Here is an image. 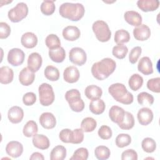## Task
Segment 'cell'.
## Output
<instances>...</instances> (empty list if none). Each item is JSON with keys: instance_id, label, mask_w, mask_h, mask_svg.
Segmentation results:
<instances>
[{"instance_id": "obj_21", "label": "cell", "mask_w": 160, "mask_h": 160, "mask_svg": "<svg viewBox=\"0 0 160 160\" xmlns=\"http://www.w3.org/2000/svg\"><path fill=\"white\" fill-rule=\"evenodd\" d=\"M21 42L24 48L31 49L37 45L38 38L34 33L31 32H27L23 34L21 36Z\"/></svg>"}, {"instance_id": "obj_33", "label": "cell", "mask_w": 160, "mask_h": 160, "mask_svg": "<svg viewBox=\"0 0 160 160\" xmlns=\"http://www.w3.org/2000/svg\"><path fill=\"white\" fill-rule=\"evenodd\" d=\"M143 84V78L139 74H132L128 81V84L131 90L134 91L140 89Z\"/></svg>"}, {"instance_id": "obj_9", "label": "cell", "mask_w": 160, "mask_h": 160, "mask_svg": "<svg viewBox=\"0 0 160 160\" xmlns=\"http://www.w3.org/2000/svg\"><path fill=\"white\" fill-rule=\"evenodd\" d=\"M25 54L22 50L19 48H12L8 52V61L13 66L21 65L24 60Z\"/></svg>"}, {"instance_id": "obj_7", "label": "cell", "mask_w": 160, "mask_h": 160, "mask_svg": "<svg viewBox=\"0 0 160 160\" xmlns=\"http://www.w3.org/2000/svg\"><path fill=\"white\" fill-rule=\"evenodd\" d=\"M28 14V8L26 3L19 2L11 9L8 13V18L12 22H18L25 18Z\"/></svg>"}, {"instance_id": "obj_42", "label": "cell", "mask_w": 160, "mask_h": 160, "mask_svg": "<svg viewBox=\"0 0 160 160\" xmlns=\"http://www.w3.org/2000/svg\"><path fill=\"white\" fill-rule=\"evenodd\" d=\"M141 146L144 151L148 153H151L156 150V143L152 138H146L142 140Z\"/></svg>"}, {"instance_id": "obj_43", "label": "cell", "mask_w": 160, "mask_h": 160, "mask_svg": "<svg viewBox=\"0 0 160 160\" xmlns=\"http://www.w3.org/2000/svg\"><path fill=\"white\" fill-rule=\"evenodd\" d=\"M89 152L86 148H80L77 149L73 153V155L70 158L71 160H86L88 158Z\"/></svg>"}, {"instance_id": "obj_11", "label": "cell", "mask_w": 160, "mask_h": 160, "mask_svg": "<svg viewBox=\"0 0 160 160\" xmlns=\"http://www.w3.org/2000/svg\"><path fill=\"white\" fill-rule=\"evenodd\" d=\"M137 118L140 124L147 126L150 124L153 119V112L149 108L144 107L139 110Z\"/></svg>"}, {"instance_id": "obj_30", "label": "cell", "mask_w": 160, "mask_h": 160, "mask_svg": "<svg viewBox=\"0 0 160 160\" xmlns=\"http://www.w3.org/2000/svg\"><path fill=\"white\" fill-rule=\"evenodd\" d=\"M66 156V149L61 145L55 146L50 153L51 160H63Z\"/></svg>"}, {"instance_id": "obj_29", "label": "cell", "mask_w": 160, "mask_h": 160, "mask_svg": "<svg viewBox=\"0 0 160 160\" xmlns=\"http://www.w3.org/2000/svg\"><path fill=\"white\" fill-rule=\"evenodd\" d=\"M134 122H135L133 115L129 112L125 111L123 120L118 124L121 129L124 130H129L134 127Z\"/></svg>"}, {"instance_id": "obj_23", "label": "cell", "mask_w": 160, "mask_h": 160, "mask_svg": "<svg viewBox=\"0 0 160 160\" xmlns=\"http://www.w3.org/2000/svg\"><path fill=\"white\" fill-rule=\"evenodd\" d=\"M125 111L118 106H112L109 111V116L111 120L117 124L120 123L124 119Z\"/></svg>"}, {"instance_id": "obj_45", "label": "cell", "mask_w": 160, "mask_h": 160, "mask_svg": "<svg viewBox=\"0 0 160 160\" xmlns=\"http://www.w3.org/2000/svg\"><path fill=\"white\" fill-rule=\"evenodd\" d=\"M160 78H152L148 80L147 82V88L151 91L156 93L160 92Z\"/></svg>"}, {"instance_id": "obj_22", "label": "cell", "mask_w": 160, "mask_h": 160, "mask_svg": "<svg viewBox=\"0 0 160 160\" xmlns=\"http://www.w3.org/2000/svg\"><path fill=\"white\" fill-rule=\"evenodd\" d=\"M125 21L131 26H139L142 23V17L140 14L134 11H128L124 14Z\"/></svg>"}, {"instance_id": "obj_35", "label": "cell", "mask_w": 160, "mask_h": 160, "mask_svg": "<svg viewBox=\"0 0 160 160\" xmlns=\"http://www.w3.org/2000/svg\"><path fill=\"white\" fill-rule=\"evenodd\" d=\"M46 46L49 49H55L61 47V41L58 36L54 34H49L45 39Z\"/></svg>"}, {"instance_id": "obj_5", "label": "cell", "mask_w": 160, "mask_h": 160, "mask_svg": "<svg viewBox=\"0 0 160 160\" xmlns=\"http://www.w3.org/2000/svg\"><path fill=\"white\" fill-rule=\"evenodd\" d=\"M92 31L97 39L104 42L108 41L111 37V32L108 24L102 20L95 21L92 26Z\"/></svg>"}, {"instance_id": "obj_6", "label": "cell", "mask_w": 160, "mask_h": 160, "mask_svg": "<svg viewBox=\"0 0 160 160\" xmlns=\"http://www.w3.org/2000/svg\"><path fill=\"white\" fill-rule=\"evenodd\" d=\"M39 102L43 106L51 105L54 101L55 95L52 86L48 83H42L38 88Z\"/></svg>"}, {"instance_id": "obj_19", "label": "cell", "mask_w": 160, "mask_h": 160, "mask_svg": "<svg viewBox=\"0 0 160 160\" xmlns=\"http://www.w3.org/2000/svg\"><path fill=\"white\" fill-rule=\"evenodd\" d=\"M138 69L144 75H149L153 73L152 63L149 57L144 56L141 58L138 64Z\"/></svg>"}, {"instance_id": "obj_3", "label": "cell", "mask_w": 160, "mask_h": 160, "mask_svg": "<svg viewBox=\"0 0 160 160\" xmlns=\"http://www.w3.org/2000/svg\"><path fill=\"white\" fill-rule=\"evenodd\" d=\"M109 93L118 102L124 104H130L133 102V95L121 83H114L108 88Z\"/></svg>"}, {"instance_id": "obj_46", "label": "cell", "mask_w": 160, "mask_h": 160, "mask_svg": "<svg viewBox=\"0 0 160 160\" xmlns=\"http://www.w3.org/2000/svg\"><path fill=\"white\" fill-rule=\"evenodd\" d=\"M98 134L101 139L105 140L110 139L112 135L111 129L106 125L101 126L98 130Z\"/></svg>"}, {"instance_id": "obj_2", "label": "cell", "mask_w": 160, "mask_h": 160, "mask_svg": "<svg viewBox=\"0 0 160 160\" xmlns=\"http://www.w3.org/2000/svg\"><path fill=\"white\" fill-rule=\"evenodd\" d=\"M59 12L64 18L72 21H78L84 16L85 9L81 3L64 2L60 6Z\"/></svg>"}, {"instance_id": "obj_25", "label": "cell", "mask_w": 160, "mask_h": 160, "mask_svg": "<svg viewBox=\"0 0 160 160\" xmlns=\"http://www.w3.org/2000/svg\"><path fill=\"white\" fill-rule=\"evenodd\" d=\"M14 72L11 68L8 66H2L0 68V82L3 84H8L13 80Z\"/></svg>"}, {"instance_id": "obj_17", "label": "cell", "mask_w": 160, "mask_h": 160, "mask_svg": "<svg viewBox=\"0 0 160 160\" xmlns=\"http://www.w3.org/2000/svg\"><path fill=\"white\" fill-rule=\"evenodd\" d=\"M8 117L10 122L13 124H18L24 118V111L19 106H12L8 111Z\"/></svg>"}, {"instance_id": "obj_36", "label": "cell", "mask_w": 160, "mask_h": 160, "mask_svg": "<svg viewBox=\"0 0 160 160\" xmlns=\"http://www.w3.org/2000/svg\"><path fill=\"white\" fill-rule=\"evenodd\" d=\"M44 76L49 81H56L59 78V71L58 69L53 66H48L44 69Z\"/></svg>"}, {"instance_id": "obj_1", "label": "cell", "mask_w": 160, "mask_h": 160, "mask_svg": "<svg viewBox=\"0 0 160 160\" xmlns=\"http://www.w3.org/2000/svg\"><path fill=\"white\" fill-rule=\"evenodd\" d=\"M116 67V63L112 59L106 58L92 64L91 73L96 79L104 80L114 71Z\"/></svg>"}, {"instance_id": "obj_44", "label": "cell", "mask_w": 160, "mask_h": 160, "mask_svg": "<svg viewBox=\"0 0 160 160\" xmlns=\"http://www.w3.org/2000/svg\"><path fill=\"white\" fill-rule=\"evenodd\" d=\"M84 138V131L82 130V129H75L72 131L70 143L80 144L83 141Z\"/></svg>"}, {"instance_id": "obj_32", "label": "cell", "mask_w": 160, "mask_h": 160, "mask_svg": "<svg viewBox=\"0 0 160 160\" xmlns=\"http://www.w3.org/2000/svg\"><path fill=\"white\" fill-rule=\"evenodd\" d=\"M97 126V122L96 121L91 118V117H87L82 119L81 123V128L84 132H89L93 131Z\"/></svg>"}, {"instance_id": "obj_20", "label": "cell", "mask_w": 160, "mask_h": 160, "mask_svg": "<svg viewBox=\"0 0 160 160\" xmlns=\"http://www.w3.org/2000/svg\"><path fill=\"white\" fill-rule=\"evenodd\" d=\"M138 7L144 12L154 11L159 6L158 0H139L137 1Z\"/></svg>"}, {"instance_id": "obj_18", "label": "cell", "mask_w": 160, "mask_h": 160, "mask_svg": "<svg viewBox=\"0 0 160 160\" xmlns=\"http://www.w3.org/2000/svg\"><path fill=\"white\" fill-rule=\"evenodd\" d=\"M80 30L74 26H68L62 30V36L67 41H76L80 37Z\"/></svg>"}, {"instance_id": "obj_24", "label": "cell", "mask_w": 160, "mask_h": 160, "mask_svg": "<svg viewBox=\"0 0 160 160\" xmlns=\"http://www.w3.org/2000/svg\"><path fill=\"white\" fill-rule=\"evenodd\" d=\"M32 144L34 147L42 150L48 149L50 146L48 138L43 134H35L32 138Z\"/></svg>"}, {"instance_id": "obj_14", "label": "cell", "mask_w": 160, "mask_h": 160, "mask_svg": "<svg viewBox=\"0 0 160 160\" xmlns=\"http://www.w3.org/2000/svg\"><path fill=\"white\" fill-rule=\"evenodd\" d=\"M133 35L136 40L144 41L149 38L151 30L146 24H141L133 29Z\"/></svg>"}, {"instance_id": "obj_15", "label": "cell", "mask_w": 160, "mask_h": 160, "mask_svg": "<svg viewBox=\"0 0 160 160\" xmlns=\"http://www.w3.org/2000/svg\"><path fill=\"white\" fill-rule=\"evenodd\" d=\"M42 59L38 52H32L28 59V68L32 72H37L41 67Z\"/></svg>"}, {"instance_id": "obj_27", "label": "cell", "mask_w": 160, "mask_h": 160, "mask_svg": "<svg viewBox=\"0 0 160 160\" xmlns=\"http://www.w3.org/2000/svg\"><path fill=\"white\" fill-rule=\"evenodd\" d=\"M49 56L50 59L57 63L63 62L66 58V52L62 47L55 49L49 50Z\"/></svg>"}, {"instance_id": "obj_49", "label": "cell", "mask_w": 160, "mask_h": 160, "mask_svg": "<svg viewBox=\"0 0 160 160\" xmlns=\"http://www.w3.org/2000/svg\"><path fill=\"white\" fill-rule=\"evenodd\" d=\"M72 131L69 129H62L59 134V138L60 140L65 143H70L71 139Z\"/></svg>"}, {"instance_id": "obj_37", "label": "cell", "mask_w": 160, "mask_h": 160, "mask_svg": "<svg viewBox=\"0 0 160 160\" xmlns=\"http://www.w3.org/2000/svg\"><path fill=\"white\" fill-rule=\"evenodd\" d=\"M94 154L98 159L106 160L109 158L111 151L109 149L105 146H99L96 148L94 150Z\"/></svg>"}, {"instance_id": "obj_39", "label": "cell", "mask_w": 160, "mask_h": 160, "mask_svg": "<svg viewBox=\"0 0 160 160\" xmlns=\"http://www.w3.org/2000/svg\"><path fill=\"white\" fill-rule=\"evenodd\" d=\"M56 7L54 1H44L41 5V11L46 16L52 14L55 11Z\"/></svg>"}, {"instance_id": "obj_52", "label": "cell", "mask_w": 160, "mask_h": 160, "mask_svg": "<svg viewBox=\"0 0 160 160\" xmlns=\"http://www.w3.org/2000/svg\"><path fill=\"white\" fill-rule=\"evenodd\" d=\"M29 159L31 160H36V159L44 160V156L41 153L38 152H33L31 154V156L29 158Z\"/></svg>"}, {"instance_id": "obj_50", "label": "cell", "mask_w": 160, "mask_h": 160, "mask_svg": "<svg viewBox=\"0 0 160 160\" xmlns=\"http://www.w3.org/2000/svg\"><path fill=\"white\" fill-rule=\"evenodd\" d=\"M122 160H137L138 154L136 151L132 149H127L122 152L121 154Z\"/></svg>"}, {"instance_id": "obj_41", "label": "cell", "mask_w": 160, "mask_h": 160, "mask_svg": "<svg viewBox=\"0 0 160 160\" xmlns=\"http://www.w3.org/2000/svg\"><path fill=\"white\" fill-rule=\"evenodd\" d=\"M128 52L127 46L123 44H118L113 47L112 50V55L118 59H124Z\"/></svg>"}, {"instance_id": "obj_34", "label": "cell", "mask_w": 160, "mask_h": 160, "mask_svg": "<svg viewBox=\"0 0 160 160\" xmlns=\"http://www.w3.org/2000/svg\"><path fill=\"white\" fill-rule=\"evenodd\" d=\"M130 40V34L128 31L124 29H119L116 31L114 34V41L118 44H122L129 42Z\"/></svg>"}, {"instance_id": "obj_31", "label": "cell", "mask_w": 160, "mask_h": 160, "mask_svg": "<svg viewBox=\"0 0 160 160\" xmlns=\"http://www.w3.org/2000/svg\"><path fill=\"white\" fill-rule=\"evenodd\" d=\"M38 131V128L36 122L32 120H30L26 122L24 125L22 132L23 134L28 138H31L34 136L35 134H37Z\"/></svg>"}, {"instance_id": "obj_28", "label": "cell", "mask_w": 160, "mask_h": 160, "mask_svg": "<svg viewBox=\"0 0 160 160\" xmlns=\"http://www.w3.org/2000/svg\"><path fill=\"white\" fill-rule=\"evenodd\" d=\"M89 110L94 114L99 115L102 114L106 108V105L103 100L101 99L91 100L89 104Z\"/></svg>"}, {"instance_id": "obj_26", "label": "cell", "mask_w": 160, "mask_h": 160, "mask_svg": "<svg viewBox=\"0 0 160 160\" xmlns=\"http://www.w3.org/2000/svg\"><path fill=\"white\" fill-rule=\"evenodd\" d=\"M85 96L89 99H99L102 94V89L96 85H90L86 87L84 91Z\"/></svg>"}, {"instance_id": "obj_47", "label": "cell", "mask_w": 160, "mask_h": 160, "mask_svg": "<svg viewBox=\"0 0 160 160\" xmlns=\"http://www.w3.org/2000/svg\"><path fill=\"white\" fill-rule=\"evenodd\" d=\"M142 52V49L140 46H136L133 48L129 53V60L131 64H135L139 58Z\"/></svg>"}, {"instance_id": "obj_38", "label": "cell", "mask_w": 160, "mask_h": 160, "mask_svg": "<svg viewBox=\"0 0 160 160\" xmlns=\"http://www.w3.org/2000/svg\"><path fill=\"white\" fill-rule=\"evenodd\" d=\"M138 102L140 105H149L151 106L154 103V97L146 92H141L139 94H138L137 96Z\"/></svg>"}, {"instance_id": "obj_12", "label": "cell", "mask_w": 160, "mask_h": 160, "mask_svg": "<svg viewBox=\"0 0 160 160\" xmlns=\"http://www.w3.org/2000/svg\"><path fill=\"white\" fill-rule=\"evenodd\" d=\"M80 76L78 69L74 66H71L67 67L63 72L64 80L68 83H74L79 80Z\"/></svg>"}, {"instance_id": "obj_51", "label": "cell", "mask_w": 160, "mask_h": 160, "mask_svg": "<svg viewBox=\"0 0 160 160\" xmlns=\"http://www.w3.org/2000/svg\"><path fill=\"white\" fill-rule=\"evenodd\" d=\"M11 33V28L4 22H0V38L1 39L7 38Z\"/></svg>"}, {"instance_id": "obj_8", "label": "cell", "mask_w": 160, "mask_h": 160, "mask_svg": "<svg viewBox=\"0 0 160 160\" xmlns=\"http://www.w3.org/2000/svg\"><path fill=\"white\" fill-rule=\"evenodd\" d=\"M70 61L75 65L82 66L87 60V55L84 50L79 47L72 48L69 53Z\"/></svg>"}, {"instance_id": "obj_13", "label": "cell", "mask_w": 160, "mask_h": 160, "mask_svg": "<svg viewBox=\"0 0 160 160\" xmlns=\"http://www.w3.org/2000/svg\"><path fill=\"white\" fill-rule=\"evenodd\" d=\"M39 122L42 127H43L44 129H51L56 126V120L52 113L46 112H43L40 116Z\"/></svg>"}, {"instance_id": "obj_48", "label": "cell", "mask_w": 160, "mask_h": 160, "mask_svg": "<svg viewBox=\"0 0 160 160\" xmlns=\"http://www.w3.org/2000/svg\"><path fill=\"white\" fill-rule=\"evenodd\" d=\"M36 101V96L32 92L26 93L22 97V102L26 106H32Z\"/></svg>"}, {"instance_id": "obj_40", "label": "cell", "mask_w": 160, "mask_h": 160, "mask_svg": "<svg viewBox=\"0 0 160 160\" xmlns=\"http://www.w3.org/2000/svg\"><path fill=\"white\" fill-rule=\"evenodd\" d=\"M116 145L120 148L129 146L131 142V138L128 134H119L116 138Z\"/></svg>"}, {"instance_id": "obj_4", "label": "cell", "mask_w": 160, "mask_h": 160, "mask_svg": "<svg viewBox=\"0 0 160 160\" xmlns=\"http://www.w3.org/2000/svg\"><path fill=\"white\" fill-rule=\"evenodd\" d=\"M65 99L69 103L72 111L79 112L84 108V102L81 98L80 92L76 89L68 91L65 94Z\"/></svg>"}, {"instance_id": "obj_10", "label": "cell", "mask_w": 160, "mask_h": 160, "mask_svg": "<svg viewBox=\"0 0 160 160\" xmlns=\"http://www.w3.org/2000/svg\"><path fill=\"white\" fill-rule=\"evenodd\" d=\"M6 152L12 158H18L23 152V146L21 142L16 141H10L6 145Z\"/></svg>"}, {"instance_id": "obj_16", "label": "cell", "mask_w": 160, "mask_h": 160, "mask_svg": "<svg viewBox=\"0 0 160 160\" xmlns=\"http://www.w3.org/2000/svg\"><path fill=\"white\" fill-rule=\"evenodd\" d=\"M34 72L30 70L28 67L24 68L19 72V80L21 84L23 86H29L34 82Z\"/></svg>"}]
</instances>
